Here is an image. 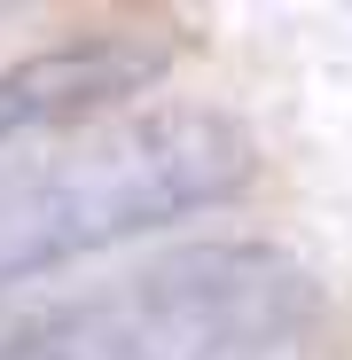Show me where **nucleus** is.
<instances>
[{
    "label": "nucleus",
    "instance_id": "obj_2",
    "mask_svg": "<svg viewBox=\"0 0 352 360\" xmlns=\"http://www.w3.org/2000/svg\"><path fill=\"white\" fill-rule=\"evenodd\" d=\"M251 180V134L211 110H149L0 172V290L227 204Z\"/></svg>",
    "mask_w": 352,
    "mask_h": 360
},
{
    "label": "nucleus",
    "instance_id": "obj_3",
    "mask_svg": "<svg viewBox=\"0 0 352 360\" xmlns=\"http://www.w3.org/2000/svg\"><path fill=\"white\" fill-rule=\"evenodd\" d=\"M157 71H164V39L141 32H79L63 47H39L0 71V149L47 126H79V117L141 94Z\"/></svg>",
    "mask_w": 352,
    "mask_h": 360
},
{
    "label": "nucleus",
    "instance_id": "obj_1",
    "mask_svg": "<svg viewBox=\"0 0 352 360\" xmlns=\"http://www.w3.org/2000/svg\"><path fill=\"white\" fill-rule=\"evenodd\" d=\"M313 329V274L274 243H188L8 321L0 360H282Z\"/></svg>",
    "mask_w": 352,
    "mask_h": 360
},
{
    "label": "nucleus",
    "instance_id": "obj_4",
    "mask_svg": "<svg viewBox=\"0 0 352 360\" xmlns=\"http://www.w3.org/2000/svg\"><path fill=\"white\" fill-rule=\"evenodd\" d=\"M0 337H8V321H0Z\"/></svg>",
    "mask_w": 352,
    "mask_h": 360
}]
</instances>
